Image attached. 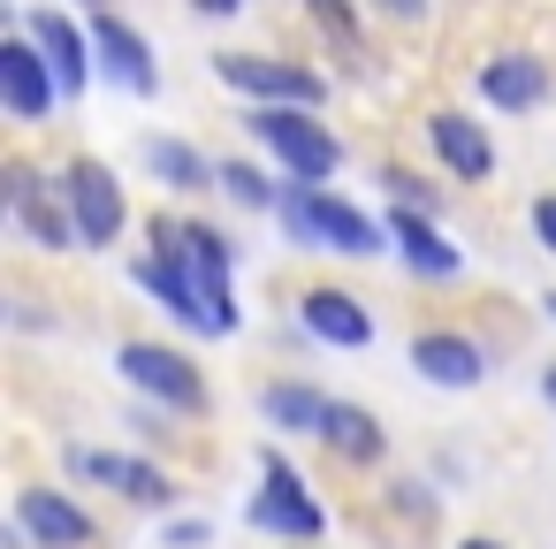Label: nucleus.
<instances>
[{
    "label": "nucleus",
    "mask_w": 556,
    "mask_h": 549,
    "mask_svg": "<svg viewBox=\"0 0 556 549\" xmlns=\"http://www.w3.org/2000/svg\"><path fill=\"white\" fill-rule=\"evenodd\" d=\"M320 450H328L336 465L366 473V465H381V458H389V427H381V412H366V404H351V397H328Z\"/></svg>",
    "instance_id": "aec40b11"
},
{
    "label": "nucleus",
    "mask_w": 556,
    "mask_h": 549,
    "mask_svg": "<svg viewBox=\"0 0 556 549\" xmlns=\"http://www.w3.org/2000/svg\"><path fill=\"white\" fill-rule=\"evenodd\" d=\"M130 283L184 328V336H206V344H222V328H214V305H206V283H199V267H191V252H184V229H176V214H153L146 222V252L130 260Z\"/></svg>",
    "instance_id": "7ed1b4c3"
},
{
    "label": "nucleus",
    "mask_w": 556,
    "mask_h": 549,
    "mask_svg": "<svg viewBox=\"0 0 556 549\" xmlns=\"http://www.w3.org/2000/svg\"><path fill=\"white\" fill-rule=\"evenodd\" d=\"M366 9H374V16H389V24H404V32H412V24H427V16H434V0H366Z\"/></svg>",
    "instance_id": "c756f323"
},
{
    "label": "nucleus",
    "mask_w": 556,
    "mask_h": 549,
    "mask_svg": "<svg viewBox=\"0 0 556 549\" xmlns=\"http://www.w3.org/2000/svg\"><path fill=\"white\" fill-rule=\"evenodd\" d=\"M70 9H85V16H92V9H115V0H70Z\"/></svg>",
    "instance_id": "72a5a7b5"
},
{
    "label": "nucleus",
    "mask_w": 556,
    "mask_h": 549,
    "mask_svg": "<svg viewBox=\"0 0 556 549\" xmlns=\"http://www.w3.org/2000/svg\"><path fill=\"white\" fill-rule=\"evenodd\" d=\"M260 420H267V435H282V442H320L328 389H313L305 374H275V382L260 389Z\"/></svg>",
    "instance_id": "412c9836"
},
{
    "label": "nucleus",
    "mask_w": 556,
    "mask_h": 549,
    "mask_svg": "<svg viewBox=\"0 0 556 549\" xmlns=\"http://www.w3.org/2000/svg\"><path fill=\"white\" fill-rule=\"evenodd\" d=\"M472 100L488 115H533L556 100V62L533 54V47H488L472 62Z\"/></svg>",
    "instance_id": "6e6552de"
},
{
    "label": "nucleus",
    "mask_w": 556,
    "mask_h": 549,
    "mask_svg": "<svg viewBox=\"0 0 556 549\" xmlns=\"http://www.w3.org/2000/svg\"><path fill=\"white\" fill-rule=\"evenodd\" d=\"M92 47H100V77H108V85H123L130 100H153V92H161L153 39H146L130 16H115V9H92Z\"/></svg>",
    "instance_id": "a211bd4d"
},
{
    "label": "nucleus",
    "mask_w": 556,
    "mask_h": 549,
    "mask_svg": "<svg viewBox=\"0 0 556 549\" xmlns=\"http://www.w3.org/2000/svg\"><path fill=\"white\" fill-rule=\"evenodd\" d=\"M9 511L24 519V534H31L39 549H100V519H92L70 488H54V481H24Z\"/></svg>",
    "instance_id": "dca6fc26"
},
{
    "label": "nucleus",
    "mask_w": 556,
    "mask_h": 549,
    "mask_svg": "<svg viewBox=\"0 0 556 549\" xmlns=\"http://www.w3.org/2000/svg\"><path fill=\"white\" fill-rule=\"evenodd\" d=\"M282 549H320V541H282Z\"/></svg>",
    "instance_id": "c9c22d12"
},
{
    "label": "nucleus",
    "mask_w": 556,
    "mask_h": 549,
    "mask_svg": "<svg viewBox=\"0 0 556 549\" xmlns=\"http://www.w3.org/2000/svg\"><path fill=\"white\" fill-rule=\"evenodd\" d=\"M389 503H396L412 526H434V511H442V503H434V488H427V481H412V473H404V481H389Z\"/></svg>",
    "instance_id": "bb28decb"
},
{
    "label": "nucleus",
    "mask_w": 556,
    "mask_h": 549,
    "mask_svg": "<svg viewBox=\"0 0 556 549\" xmlns=\"http://www.w3.org/2000/svg\"><path fill=\"white\" fill-rule=\"evenodd\" d=\"M541 313H548V321H556V290H548V298H541Z\"/></svg>",
    "instance_id": "f704fd0d"
},
{
    "label": "nucleus",
    "mask_w": 556,
    "mask_h": 549,
    "mask_svg": "<svg viewBox=\"0 0 556 549\" xmlns=\"http://www.w3.org/2000/svg\"><path fill=\"white\" fill-rule=\"evenodd\" d=\"M252 473H260V488L244 503V526L252 534H267V541H328V503L313 496V481L275 442L252 450Z\"/></svg>",
    "instance_id": "39448f33"
},
{
    "label": "nucleus",
    "mask_w": 556,
    "mask_h": 549,
    "mask_svg": "<svg viewBox=\"0 0 556 549\" xmlns=\"http://www.w3.org/2000/svg\"><path fill=\"white\" fill-rule=\"evenodd\" d=\"M54 184H62L70 214H77L85 252H108V245L130 229V191H123V176H115L100 153H70V161L54 169Z\"/></svg>",
    "instance_id": "0eeeda50"
},
{
    "label": "nucleus",
    "mask_w": 556,
    "mask_h": 549,
    "mask_svg": "<svg viewBox=\"0 0 556 549\" xmlns=\"http://www.w3.org/2000/svg\"><path fill=\"white\" fill-rule=\"evenodd\" d=\"M282 169H260V161H244V153H229L222 161V199L237 207V214H275L282 207Z\"/></svg>",
    "instance_id": "b1692460"
},
{
    "label": "nucleus",
    "mask_w": 556,
    "mask_h": 549,
    "mask_svg": "<svg viewBox=\"0 0 556 549\" xmlns=\"http://www.w3.org/2000/svg\"><path fill=\"white\" fill-rule=\"evenodd\" d=\"M9 222H16V237H24L31 252H85V237H77V214H70V199H62V184H54V176H39L31 161H9Z\"/></svg>",
    "instance_id": "9b49d317"
},
{
    "label": "nucleus",
    "mask_w": 556,
    "mask_h": 549,
    "mask_svg": "<svg viewBox=\"0 0 556 549\" xmlns=\"http://www.w3.org/2000/svg\"><path fill=\"white\" fill-rule=\"evenodd\" d=\"M541 404H548V412H556V359H548V366H541Z\"/></svg>",
    "instance_id": "2f4dec72"
},
{
    "label": "nucleus",
    "mask_w": 556,
    "mask_h": 549,
    "mask_svg": "<svg viewBox=\"0 0 556 549\" xmlns=\"http://www.w3.org/2000/svg\"><path fill=\"white\" fill-rule=\"evenodd\" d=\"M168 420H184V412H168V404H153V397H138L130 412H123V427H130V442H146V450H168L184 427H168Z\"/></svg>",
    "instance_id": "a878e982"
},
{
    "label": "nucleus",
    "mask_w": 556,
    "mask_h": 549,
    "mask_svg": "<svg viewBox=\"0 0 556 549\" xmlns=\"http://www.w3.org/2000/svg\"><path fill=\"white\" fill-rule=\"evenodd\" d=\"M115 382L138 389V397H153V404H168V412H184V420H214V389H206V374H199V359L184 344L123 336L115 344Z\"/></svg>",
    "instance_id": "423d86ee"
},
{
    "label": "nucleus",
    "mask_w": 556,
    "mask_h": 549,
    "mask_svg": "<svg viewBox=\"0 0 556 549\" xmlns=\"http://www.w3.org/2000/svg\"><path fill=\"white\" fill-rule=\"evenodd\" d=\"M176 229H184V252H191V267H199V283H206L214 328H222V344H229V336L244 328V313H237V245H229L222 222H199V214H176Z\"/></svg>",
    "instance_id": "2eb2a0df"
},
{
    "label": "nucleus",
    "mask_w": 556,
    "mask_h": 549,
    "mask_svg": "<svg viewBox=\"0 0 556 549\" xmlns=\"http://www.w3.org/2000/svg\"><path fill=\"white\" fill-rule=\"evenodd\" d=\"M404 359H412V374H419L427 389H480V382L495 374V351H488L472 328H412Z\"/></svg>",
    "instance_id": "4468645a"
},
{
    "label": "nucleus",
    "mask_w": 556,
    "mask_h": 549,
    "mask_svg": "<svg viewBox=\"0 0 556 549\" xmlns=\"http://www.w3.org/2000/svg\"><path fill=\"white\" fill-rule=\"evenodd\" d=\"M237 130L290 176V184H336L343 169V138L320 123V108H282V100H244Z\"/></svg>",
    "instance_id": "f03ea898"
},
{
    "label": "nucleus",
    "mask_w": 556,
    "mask_h": 549,
    "mask_svg": "<svg viewBox=\"0 0 556 549\" xmlns=\"http://www.w3.org/2000/svg\"><path fill=\"white\" fill-rule=\"evenodd\" d=\"M290 328L313 336V344H328V351H374V336H381L374 305L358 290H343V283H305L290 298Z\"/></svg>",
    "instance_id": "ddd939ff"
},
{
    "label": "nucleus",
    "mask_w": 556,
    "mask_h": 549,
    "mask_svg": "<svg viewBox=\"0 0 556 549\" xmlns=\"http://www.w3.org/2000/svg\"><path fill=\"white\" fill-rule=\"evenodd\" d=\"M108 488H115L130 511H168V503H176V473H168V465H161L146 442L108 458Z\"/></svg>",
    "instance_id": "4be33fe9"
},
{
    "label": "nucleus",
    "mask_w": 556,
    "mask_h": 549,
    "mask_svg": "<svg viewBox=\"0 0 556 549\" xmlns=\"http://www.w3.org/2000/svg\"><path fill=\"white\" fill-rule=\"evenodd\" d=\"M389 237H396V260L412 283H465V245L442 229V214L389 207Z\"/></svg>",
    "instance_id": "f3484780"
},
{
    "label": "nucleus",
    "mask_w": 556,
    "mask_h": 549,
    "mask_svg": "<svg viewBox=\"0 0 556 549\" xmlns=\"http://www.w3.org/2000/svg\"><path fill=\"white\" fill-rule=\"evenodd\" d=\"M184 9H191V16H206V24H237L252 0H184Z\"/></svg>",
    "instance_id": "7c9ffc66"
},
{
    "label": "nucleus",
    "mask_w": 556,
    "mask_h": 549,
    "mask_svg": "<svg viewBox=\"0 0 556 549\" xmlns=\"http://www.w3.org/2000/svg\"><path fill=\"white\" fill-rule=\"evenodd\" d=\"M419 138H427V153H434V169L450 184H495V169H503L495 130L472 108H427L419 115Z\"/></svg>",
    "instance_id": "f8f14e48"
},
{
    "label": "nucleus",
    "mask_w": 556,
    "mask_h": 549,
    "mask_svg": "<svg viewBox=\"0 0 556 549\" xmlns=\"http://www.w3.org/2000/svg\"><path fill=\"white\" fill-rule=\"evenodd\" d=\"M138 169H146V184H161L168 199H206V191H222V161L199 153V146L176 138V130H146V138H138Z\"/></svg>",
    "instance_id": "6ab92c4d"
},
{
    "label": "nucleus",
    "mask_w": 556,
    "mask_h": 549,
    "mask_svg": "<svg viewBox=\"0 0 556 549\" xmlns=\"http://www.w3.org/2000/svg\"><path fill=\"white\" fill-rule=\"evenodd\" d=\"M526 229H533V245L556 260V191H541V199L526 207Z\"/></svg>",
    "instance_id": "cd10ccee"
},
{
    "label": "nucleus",
    "mask_w": 556,
    "mask_h": 549,
    "mask_svg": "<svg viewBox=\"0 0 556 549\" xmlns=\"http://www.w3.org/2000/svg\"><path fill=\"white\" fill-rule=\"evenodd\" d=\"M0 108H9L16 130H39L54 108H70V100H62V77H54V62H47V47H39L24 24L0 39Z\"/></svg>",
    "instance_id": "9d476101"
},
{
    "label": "nucleus",
    "mask_w": 556,
    "mask_h": 549,
    "mask_svg": "<svg viewBox=\"0 0 556 549\" xmlns=\"http://www.w3.org/2000/svg\"><path fill=\"white\" fill-rule=\"evenodd\" d=\"M275 222H282V237H290L298 252H328V260H389V252H396L389 214L351 207L336 184H282Z\"/></svg>",
    "instance_id": "f257e3e1"
},
{
    "label": "nucleus",
    "mask_w": 556,
    "mask_h": 549,
    "mask_svg": "<svg viewBox=\"0 0 556 549\" xmlns=\"http://www.w3.org/2000/svg\"><path fill=\"white\" fill-rule=\"evenodd\" d=\"M374 176H381V191H389V207H419V214H442V191H434L427 176H412V169H396V161H381Z\"/></svg>",
    "instance_id": "393cba45"
},
{
    "label": "nucleus",
    "mask_w": 556,
    "mask_h": 549,
    "mask_svg": "<svg viewBox=\"0 0 556 549\" xmlns=\"http://www.w3.org/2000/svg\"><path fill=\"white\" fill-rule=\"evenodd\" d=\"M39 47H47V62H54V77H62V100L77 108L85 100V85L100 77V47H92V16L85 9H70V0H31V9L16 16Z\"/></svg>",
    "instance_id": "1a4fd4ad"
},
{
    "label": "nucleus",
    "mask_w": 556,
    "mask_h": 549,
    "mask_svg": "<svg viewBox=\"0 0 556 549\" xmlns=\"http://www.w3.org/2000/svg\"><path fill=\"white\" fill-rule=\"evenodd\" d=\"M206 70H214V85H222V92H237V100H282V108H320V115H328V100H336L328 70H320V62H305V54L222 47V54H206Z\"/></svg>",
    "instance_id": "20e7f679"
},
{
    "label": "nucleus",
    "mask_w": 556,
    "mask_h": 549,
    "mask_svg": "<svg viewBox=\"0 0 556 549\" xmlns=\"http://www.w3.org/2000/svg\"><path fill=\"white\" fill-rule=\"evenodd\" d=\"M161 541H168V549H206V541H214V526H206V519H184V511H176V519L161 526Z\"/></svg>",
    "instance_id": "c85d7f7f"
},
{
    "label": "nucleus",
    "mask_w": 556,
    "mask_h": 549,
    "mask_svg": "<svg viewBox=\"0 0 556 549\" xmlns=\"http://www.w3.org/2000/svg\"><path fill=\"white\" fill-rule=\"evenodd\" d=\"M298 9H305L313 32L351 62V77H366V54H358V39H366V0H298Z\"/></svg>",
    "instance_id": "5701e85b"
},
{
    "label": "nucleus",
    "mask_w": 556,
    "mask_h": 549,
    "mask_svg": "<svg viewBox=\"0 0 556 549\" xmlns=\"http://www.w3.org/2000/svg\"><path fill=\"white\" fill-rule=\"evenodd\" d=\"M457 549H510V541H503V534H465Z\"/></svg>",
    "instance_id": "473e14b6"
}]
</instances>
